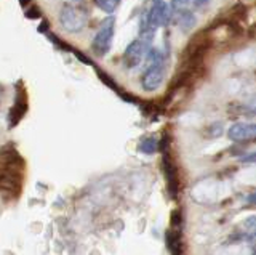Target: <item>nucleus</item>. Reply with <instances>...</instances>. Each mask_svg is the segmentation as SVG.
I'll use <instances>...</instances> for the list:
<instances>
[{"mask_svg":"<svg viewBox=\"0 0 256 255\" xmlns=\"http://www.w3.org/2000/svg\"><path fill=\"white\" fill-rule=\"evenodd\" d=\"M60 23L68 33H80L88 23V13L77 5L66 4L60 12Z\"/></svg>","mask_w":256,"mask_h":255,"instance_id":"1","label":"nucleus"},{"mask_svg":"<svg viewBox=\"0 0 256 255\" xmlns=\"http://www.w3.org/2000/svg\"><path fill=\"white\" fill-rule=\"evenodd\" d=\"M114 33H116V17H108L106 20H102L92 44V49L98 57H104V55L109 53L112 41H114Z\"/></svg>","mask_w":256,"mask_h":255,"instance_id":"2","label":"nucleus"},{"mask_svg":"<svg viewBox=\"0 0 256 255\" xmlns=\"http://www.w3.org/2000/svg\"><path fill=\"white\" fill-rule=\"evenodd\" d=\"M146 50H148V44L142 42L141 39L138 41H133L130 45L126 47V50L124 53V65L128 69H134L141 65V61L146 57Z\"/></svg>","mask_w":256,"mask_h":255,"instance_id":"3","label":"nucleus"},{"mask_svg":"<svg viewBox=\"0 0 256 255\" xmlns=\"http://www.w3.org/2000/svg\"><path fill=\"white\" fill-rule=\"evenodd\" d=\"M164 82V66L160 65H152L148 66L146 73L141 77V85L146 92H156Z\"/></svg>","mask_w":256,"mask_h":255,"instance_id":"4","label":"nucleus"},{"mask_svg":"<svg viewBox=\"0 0 256 255\" xmlns=\"http://www.w3.org/2000/svg\"><path fill=\"white\" fill-rule=\"evenodd\" d=\"M232 141L256 140V124H234L228 132Z\"/></svg>","mask_w":256,"mask_h":255,"instance_id":"5","label":"nucleus"},{"mask_svg":"<svg viewBox=\"0 0 256 255\" xmlns=\"http://www.w3.org/2000/svg\"><path fill=\"white\" fill-rule=\"evenodd\" d=\"M24 113H26V101L22 103V101L18 98V100H16V103H14L13 109L10 111V114H8V121L12 122V125H16V124H18L20 119L24 116Z\"/></svg>","mask_w":256,"mask_h":255,"instance_id":"6","label":"nucleus"},{"mask_svg":"<svg viewBox=\"0 0 256 255\" xmlns=\"http://www.w3.org/2000/svg\"><path fill=\"white\" fill-rule=\"evenodd\" d=\"M178 25L182 31H189L196 26V18L194 15L188 10H182L180 12V17H178Z\"/></svg>","mask_w":256,"mask_h":255,"instance_id":"7","label":"nucleus"},{"mask_svg":"<svg viewBox=\"0 0 256 255\" xmlns=\"http://www.w3.org/2000/svg\"><path fill=\"white\" fill-rule=\"evenodd\" d=\"M140 151L144 154H152V153H156L157 148H158V143L156 138H152V137H148V138H144L141 143H140Z\"/></svg>","mask_w":256,"mask_h":255,"instance_id":"8","label":"nucleus"},{"mask_svg":"<svg viewBox=\"0 0 256 255\" xmlns=\"http://www.w3.org/2000/svg\"><path fill=\"white\" fill-rule=\"evenodd\" d=\"M120 2H122V0H96V5H98L102 12L114 13L117 10V7L120 5Z\"/></svg>","mask_w":256,"mask_h":255,"instance_id":"9","label":"nucleus"},{"mask_svg":"<svg viewBox=\"0 0 256 255\" xmlns=\"http://www.w3.org/2000/svg\"><path fill=\"white\" fill-rule=\"evenodd\" d=\"M189 2H190V0H172L170 9L176 10V12H182V10H186V7L189 5Z\"/></svg>","mask_w":256,"mask_h":255,"instance_id":"10","label":"nucleus"},{"mask_svg":"<svg viewBox=\"0 0 256 255\" xmlns=\"http://www.w3.org/2000/svg\"><path fill=\"white\" fill-rule=\"evenodd\" d=\"M244 162H246V164H252V162H256V153H253V154H250V156H246V157H244Z\"/></svg>","mask_w":256,"mask_h":255,"instance_id":"11","label":"nucleus"},{"mask_svg":"<svg viewBox=\"0 0 256 255\" xmlns=\"http://www.w3.org/2000/svg\"><path fill=\"white\" fill-rule=\"evenodd\" d=\"M208 2H210V0H194V5L196 7H205V5H208Z\"/></svg>","mask_w":256,"mask_h":255,"instance_id":"12","label":"nucleus"},{"mask_svg":"<svg viewBox=\"0 0 256 255\" xmlns=\"http://www.w3.org/2000/svg\"><path fill=\"white\" fill-rule=\"evenodd\" d=\"M248 202H250L252 205H256V194H252L250 197H248Z\"/></svg>","mask_w":256,"mask_h":255,"instance_id":"13","label":"nucleus"},{"mask_svg":"<svg viewBox=\"0 0 256 255\" xmlns=\"http://www.w3.org/2000/svg\"><path fill=\"white\" fill-rule=\"evenodd\" d=\"M250 242H252V244H254V245H256V233H254V234H253V236H252V237H250Z\"/></svg>","mask_w":256,"mask_h":255,"instance_id":"14","label":"nucleus"},{"mask_svg":"<svg viewBox=\"0 0 256 255\" xmlns=\"http://www.w3.org/2000/svg\"><path fill=\"white\" fill-rule=\"evenodd\" d=\"M20 2H21V5H28L30 0H20Z\"/></svg>","mask_w":256,"mask_h":255,"instance_id":"15","label":"nucleus"},{"mask_svg":"<svg viewBox=\"0 0 256 255\" xmlns=\"http://www.w3.org/2000/svg\"><path fill=\"white\" fill-rule=\"evenodd\" d=\"M154 2H164V0H154Z\"/></svg>","mask_w":256,"mask_h":255,"instance_id":"16","label":"nucleus"},{"mask_svg":"<svg viewBox=\"0 0 256 255\" xmlns=\"http://www.w3.org/2000/svg\"><path fill=\"white\" fill-rule=\"evenodd\" d=\"M74 2H80V0H74Z\"/></svg>","mask_w":256,"mask_h":255,"instance_id":"17","label":"nucleus"}]
</instances>
